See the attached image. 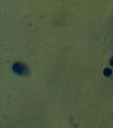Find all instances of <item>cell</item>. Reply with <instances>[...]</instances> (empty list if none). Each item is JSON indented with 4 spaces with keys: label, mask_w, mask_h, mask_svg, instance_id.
<instances>
[{
    "label": "cell",
    "mask_w": 113,
    "mask_h": 128,
    "mask_svg": "<svg viewBox=\"0 0 113 128\" xmlns=\"http://www.w3.org/2000/svg\"><path fill=\"white\" fill-rule=\"evenodd\" d=\"M110 64H111V66H113V57L111 58V59H110Z\"/></svg>",
    "instance_id": "3957f363"
},
{
    "label": "cell",
    "mask_w": 113,
    "mask_h": 128,
    "mask_svg": "<svg viewBox=\"0 0 113 128\" xmlns=\"http://www.w3.org/2000/svg\"><path fill=\"white\" fill-rule=\"evenodd\" d=\"M12 70H13V72L15 74H17V75H20V76H26L28 74V68H27V66L25 64H23V63H14L12 64Z\"/></svg>",
    "instance_id": "6da1fadb"
},
{
    "label": "cell",
    "mask_w": 113,
    "mask_h": 128,
    "mask_svg": "<svg viewBox=\"0 0 113 128\" xmlns=\"http://www.w3.org/2000/svg\"><path fill=\"white\" fill-rule=\"evenodd\" d=\"M103 73H104L105 76L108 77V76H110V75L112 74V71H111V69L109 68H106L104 69V72H103Z\"/></svg>",
    "instance_id": "7a4b0ae2"
}]
</instances>
